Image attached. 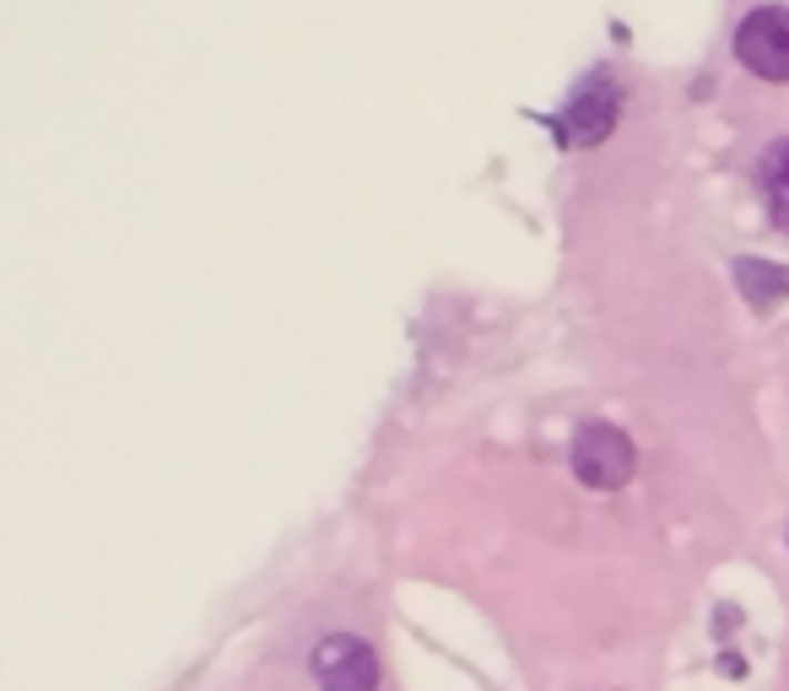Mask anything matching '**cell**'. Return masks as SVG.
I'll return each mask as SVG.
<instances>
[{
	"instance_id": "6da1fadb",
	"label": "cell",
	"mask_w": 789,
	"mask_h": 691,
	"mask_svg": "<svg viewBox=\"0 0 789 691\" xmlns=\"http://www.w3.org/2000/svg\"><path fill=\"white\" fill-rule=\"evenodd\" d=\"M617 109H623L617 82L595 71V77L574 87V98L557 109L552 130H557V141H563V146H600V141L617 130Z\"/></svg>"
},
{
	"instance_id": "7a4b0ae2",
	"label": "cell",
	"mask_w": 789,
	"mask_h": 691,
	"mask_svg": "<svg viewBox=\"0 0 789 691\" xmlns=\"http://www.w3.org/2000/svg\"><path fill=\"white\" fill-rule=\"evenodd\" d=\"M736 60L762 82H789V6H757L736 22Z\"/></svg>"
},
{
	"instance_id": "3957f363",
	"label": "cell",
	"mask_w": 789,
	"mask_h": 691,
	"mask_svg": "<svg viewBox=\"0 0 789 691\" xmlns=\"http://www.w3.org/2000/svg\"><path fill=\"white\" fill-rule=\"evenodd\" d=\"M633 444H627L623 427H611V421H589L579 427V438H574V476H579L589 491H617L633 481Z\"/></svg>"
},
{
	"instance_id": "277c9868",
	"label": "cell",
	"mask_w": 789,
	"mask_h": 691,
	"mask_svg": "<svg viewBox=\"0 0 789 691\" xmlns=\"http://www.w3.org/2000/svg\"><path fill=\"white\" fill-rule=\"evenodd\" d=\"M314 681L325 691H378V659L363 638L335 632L314 649Z\"/></svg>"
},
{
	"instance_id": "5b68a950",
	"label": "cell",
	"mask_w": 789,
	"mask_h": 691,
	"mask_svg": "<svg viewBox=\"0 0 789 691\" xmlns=\"http://www.w3.org/2000/svg\"><path fill=\"white\" fill-rule=\"evenodd\" d=\"M757 195L768 205V222L789 233V141L779 146H768L762 157H757Z\"/></svg>"
},
{
	"instance_id": "8992f818",
	"label": "cell",
	"mask_w": 789,
	"mask_h": 691,
	"mask_svg": "<svg viewBox=\"0 0 789 691\" xmlns=\"http://www.w3.org/2000/svg\"><path fill=\"white\" fill-rule=\"evenodd\" d=\"M736 286L747 292V303L757 308V314H768L779 297L789 292V271H779V265H768V260H736Z\"/></svg>"
}]
</instances>
